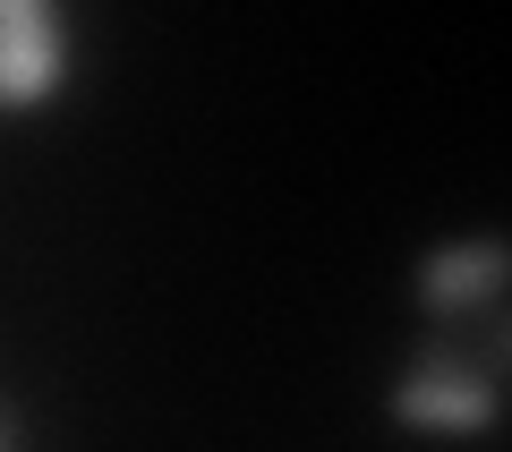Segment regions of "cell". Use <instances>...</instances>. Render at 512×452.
<instances>
[{"mask_svg":"<svg viewBox=\"0 0 512 452\" xmlns=\"http://www.w3.org/2000/svg\"><path fill=\"white\" fill-rule=\"evenodd\" d=\"M487 325V316H478ZM495 401H504V350H461V325H427L410 367L384 393V418L402 435H487Z\"/></svg>","mask_w":512,"mask_h":452,"instance_id":"1","label":"cell"},{"mask_svg":"<svg viewBox=\"0 0 512 452\" xmlns=\"http://www.w3.org/2000/svg\"><path fill=\"white\" fill-rule=\"evenodd\" d=\"M69 69H77V43L52 0H0V111L60 103Z\"/></svg>","mask_w":512,"mask_h":452,"instance_id":"2","label":"cell"},{"mask_svg":"<svg viewBox=\"0 0 512 452\" xmlns=\"http://www.w3.org/2000/svg\"><path fill=\"white\" fill-rule=\"evenodd\" d=\"M504 282H512V248L495 231L444 239V248L419 256V316H427V325H478V316H504Z\"/></svg>","mask_w":512,"mask_h":452,"instance_id":"3","label":"cell"},{"mask_svg":"<svg viewBox=\"0 0 512 452\" xmlns=\"http://www.w3.org/2000/svg\"><path fill=\"white\" fill-rule=\"evenodd\" d=\"M0 452H26V427H18V410L0 401Z\"/></svg>","mask_w":512,"mask_h":452,"instance_id":"4","label":"cell"}]
</instances>
